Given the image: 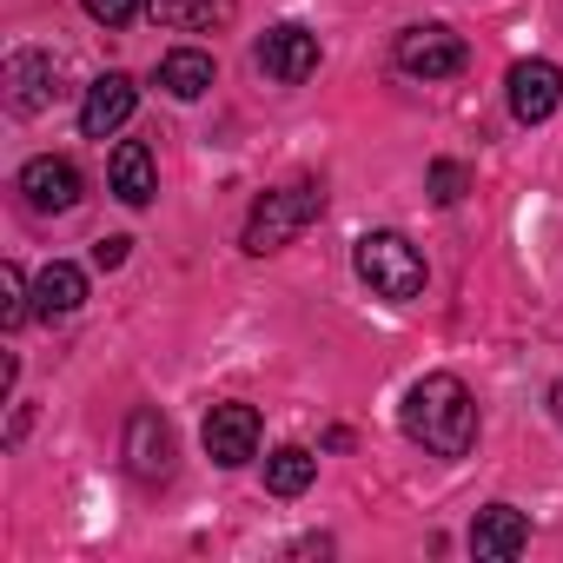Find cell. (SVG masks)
<instances>
[{"mask_svg":"<svg viewBox=\"0 0 563 563\" xmlns=\"http://www.w3.org/2000/svg\"><path fill=\"white\" fill-rule=\"evenodd\" d=\"M405 438L424 444L431 457H464L477 444V405H471L464 378H451V372L418 378L405 398Z\"/></svg>","mask_w":563,"mask_h":563,"instance_id":"obj_1","label":"cell"},{"mask_svg":"<svg viewBox=\"0 0 563 563\" xmlns=\"http://www.w3.org/2000/svg\"><path fill=\"white\" fill-rule=\"evenodd\" d=\"M319 212H325V186H312V179L265 192L252 206V219H245V252H258V258L265 252H286L306 225H319Z\"/></svg>","mask_w":563,"mask_h":563,"instance_id":"obj_2","label":"cell"},{"mask_svg":"<svg viewBox=\"0 0 563 563\" xmlns=\"http://www.w3.org/2000/svg\"><path fill=\"white\" fill-rule=\"evenodd\" d=\"M352 265H358L365 286L378 299H391V306H405V299L424 292V258H418V245L405 232H365L358 252H352Z\"/></svg>","mask_w":563,"mask_h":563,"instance_id":"obj_3","label":"cell"},{"mask_svg":"<svg viewBox=\"0 0 563 563\" xmlns=\"http://www.w3.org/2000/svg\"><path fill=\"white\" fill-rule=\"evenodd\" d=\"M391 60H398V74H411V80H451V74H464L471 54H464V41H457L451 27L424 21V27H405V34H398Z\"/></svg>","mask_w":563,"mask_h":563,"instance_id":"obj_4","label":"cell"},{"mask_svg":"<svg viewBox=\"0 0 563 563\" xmlns=\"http://www.w3.org/2000/svg\"><path fill=\"white\" fill-rule=\"evenodd\" d=\"M21 192H27V206H34V212H74V206H80V192H87V179H80V166H74V159L41 153V159H27V166H21Z\"/></svg>","mask_w":563,"mask_h":563,"instance_id":"obj_5","label":"cell"},{"mask_svg":"<svg viewBox=\"0 0 563 563\" xmlns=\"http://www.w3.org/2000/svg\"><path fill=\"white\" fill-rule=\"evenodd\" d=\"M199 438H206V457L232 471V464L258 457V411L252 405H212L206 424H199Z\"/></svg>","mask_w":563,"mask_h":563,"instance_id":"obj_6","label":"cell"},{"mask_svg":"<svg viewBox=\"0 0 563 563\" xmlns=\"http://www.w3.org/2000/svg\"><path fill=\"white\" fill-rule=\"evenodd\" d=\"M60 93H67V87H60V60H54V54L21 47V54L8 60V107H14V113H47Z\"/></svg>","mask_w":563,"mask_h":563,"instance_id":"obj_7","label":"cell"},{"mask_svg":"<svg viewBox=\"0 0 563 563\" xmlns=\"http://www.w3.org/2000/svg\"><path fill=\"white\" fill-rule=\"evenodd\" d=\"M126 471L140 484H166L173 477V424L159 411H133L126 418Z\"/></svg>","mask_w":563,"mask_h":563,"instance_id":"obj_8","label":"cell"},{"mask_svg":"<svg viewBox=\"0 0 563 563\" xmlns=\"http://www.w3.org/2000/svg\"><path fill=\"white\" fill-rule=\"evenodd\" d=\"M504 87H510V113H517L523 126H543V120L556 113V100H563V74H556V60H517Z\"/></svg>","mask_w":563,"mask_h":563,"instance_id":"obj_9","label":"cell"},{"mask_svg":"<svg viewBox=\"0 0 563 563\" xmlns=\"http://www.w3.org/2000/svg\"><path fill=\"white\" fill-rule=\"evenodd\" d=\"M133 107H140L133 74H100V80L87 87V100H80V133H87V140H107V133H120V126L133 120Z\"/></svg>","mask_w":563,"mask_h":563,"instance_id":"obj_10","label":"cell"},{"mask_svg":"<svg viewBox=\"0 0 563 563\" xmlns=\"http://www.w3.org/2000/svg\"><path fill=\"white\" fill-rule=\"evenodd\" d=\"M258 67H265L278 87L312 80V74H319V34H306V27H272V34L258 41Z\"/></svg>","mask_w":563,"mask_h":563,"instance_id":"obj_11","label":"cell"},{"mask_svg":"<svg viewBox=\"0 0 563 563\" xmlns=\"http://www.w3.org/2000/svg\"><path fill=\"white\" fill-rule=\"evenodd\" d=\"M107 186H113V199H126V206H153V192H159L153 146L120 140V146H113V159H107Z\"/></svg>","mask_w":563,"mask_h":563,"instance_id":"obj_12","label":"cell"},{"mask_svg":"<svg viewBox=\"0 0 563 563\" xmlns=\"http://www.w3.org/2000/svg\"><path fill=\"white\" fill-rule=\"evenodd\" d=\"M523 543H530L523 510H510V504L477 510V523H471V550H477L484 563H510V556H523Z\"/></svg>","mask_w":563,"mask_h":563,"instance_id":"obj_13","label":"cell"},{"mask_svg":"<svg viewBox=\"0 0 563 563\" xmlns=\"http://www.w3.org/2000/svg\"><path fill=\"white\" fill-rule=\"evenodd\" d=\"M80 299H87V272L67 265V258H54V265L34 278V312H41V319H67V312H80Z\"/></svg>","mask_w":563,"mask_h":563,"instance_id":"obj_14","label":"cell"},{"mask_svg":"<svg viewBox=\"0 0 563 563\" xmlns=\"http://www.w3.org/2000/svg\"><path fill=\"white\" fill-rule=\"evenodd\" d=\"M212 80H219V67H212V54H199V47H173V54L159 60V87H166L173 100H199Z\"/></svg>","mask_w":563,"mask_h":563,"instance_id":"obj_15","label":"cell"},{"mask_svg":"<svg viewBox=\"0 0 563 563\" xmlns=\"http://www.w3.org/2000/svg\"><path fill=\"white\" fill-rule=\"evenodd\" d=\"M146 14L159 27H179V34H206V27L232 21V0H146Z\"/></svg>","mask_w":563,"mask_h":563,"instance_id":"obj_16","label":"cell"},{"mask_svg":"<svg viewBox=\"0 0 563 563\" xmlns=\"http://www.w3.org/2000/svg\"><path fill=\"white\" fill-rule=\"evenodd\" d=\"M312 477H319V457H312L306 444H278V451L265 457V490H272V497H299Z\"/></svg>","mask_w":563,"mask_h":563,"instance_id":"obj_17","label":"cell"},{"mask_svg":"<svg viewBox=\"0 0 563 563\" xmlns=\"http://www.w3.org/2000/svg\"><path fill=\"white\" fill-rule=\"evenodd\" d=\"M27 312H34V299H27V272H21V265H0V325L14 332Z\"/></svg>","mask_w":563,"mask_h":563,"instance_id":"obj_18","label":"cell"},{"mask_svg":"<svg viewBox=\"0 0 563 563\" xmlns=\"http://www.w3.org/2000/svg\"><path fill=\"white\" fill-rule=\"evenodd\" d=\"M464 192H471V173H464L457 159H431V199H438V206H457Z\"/></svg>","mask_w":563,"mask_h":563,"instance_id":"obj_19","label":"cell"},{"mask_svg":"<svg viewBox=\"0 0 563 563\" xmlns=\"http://www.w3.org/2000/svg\"><path fill=\"white\" fill-rule=\"evenodd\" d=\"M87 14H93L100 27H126V21L140 14V0H87Z\"/></svg>","mask_w":563,"mask_h":563,"instance_id":"obj_20","label":"cell"},{"mask_svg":"<svg viewBox=\"0 0 563 563\" xmlns=\"http://www.w3.org/2000/svg\"><path fill=\"white\" fill-rule=\"evenodd\" d=\"M126 245H133V239H120V232H113V239H100V245H93V265H100V272L126 265Z\"/></svg>","mask_w":563,"mask_h":563,"instance_id":"obj_21","label":"cell"},{"mask_svg":"<svg viewBox=\"0 0 563 563\" xmlns=\"http://www.w3.org/2000/svg\"><path fill=\"white\" fill-rule=\"evenodd\" d=\"M550 411H556V424H563V378H556V391H550Z\"/></svg>","mask_w":563,"mask_h":563,"instance_id":"obj_22","label":"cell"}]
</instances>
